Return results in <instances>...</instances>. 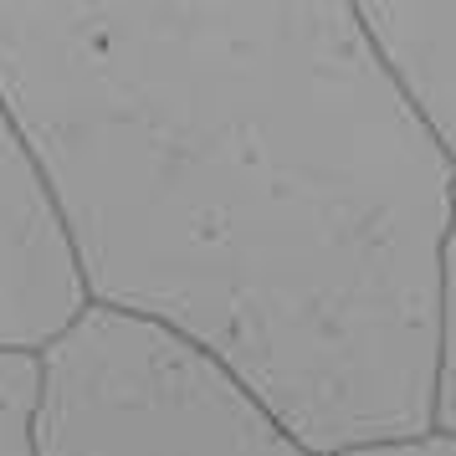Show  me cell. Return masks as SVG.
Returning a JSON list of instances; mask_svg holds the SVG:
<instances>
[{"label":"cell","instance_id":"1","mask_svg":"<svg viewBox=\"0 0 456 456\" xmlns=\"http://www.w3.org/2000/svg\"><path fill=\"white\" fill-rule=\"evenodd\" d=\"M0 98L87 303L216 354L313 456L431 431L456 165L354 0H0Z\"/></svg>","mask_w":456,"mask_h":456},{"label":"cell","instance_id":"2","mask_svg":"<svg viewBox=\"0 0 456 456\" xmlns=\"http://www.w3.org/2000/svg\"><path fill=\"white\" fill-rule=\"evenodd\" d=\"M31 456H313L236 374L139 313L87 303L42 354Z\"/></svg>","mask_w":456,"mask_h":456},{"label":"cell","instance_id":"3","mask_svg":"<svg viewBox=\"0 0 456 456\" xmlns=\"http://www.w3.org/2000/svg\"><path fill=\"white\" fill-rule=\"evenodd\" d=\"M83 308L57 200L0 98V354H42Z\"/></svg>","mask_w":456,"mask_h":456},{"label":"cell","instance_id":"4","mask_svg":"<svg viewBox=\"0 0 456 456\" xmlns=\"http://www.w3.org/2000/svg\"><path fill=\"white\" fill-rule=\"evenodd\" d=\"M385 72L456 165V0H354Z\"/></svg>","mask_w":456,"mask_h":456},{"label":"cell","instance_id":"5","mask_svg":"<svg viewBox=\"0 0 456 456\" xmlns=\"http://www.w3.org/2000/svg\"><path fill=\"white\" fill-rule=\"evenodd\" d=\"M431 426L456 436V206L441 236L436 262V385H431Z\"/></svg>","mask_w":456,"mask_h":456},{"label":"cell","instance_id":"6","mask_svg":"<svg viewBox=\"0 0 456 456\" xmlns=\"http://www.w3.org/2000/svg\"><path fill=\"white\" fill-rule=\"evenodd\" d=\"M37 354H0V456H31Z\"/></svg>","mask_w":456,"mask_h":456},{"label":"cell","instance_id":"7","mask_svg":"<svg viewBox=\"0 0 456 456\" xmlns=\"http://www.w3.org/2000/svg\"><path fill=\"white\" fill-rule=\"evenodd\" d=\"M333 456H456L452 431H420V436H395V441H370V446H349Z\"/></svg>","mask_w":456,"mask_h":456}]
</instances>
